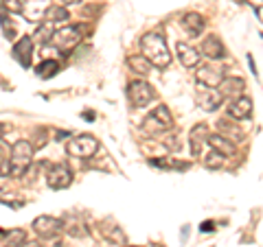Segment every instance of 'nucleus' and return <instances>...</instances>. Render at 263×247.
Listing matches in <instances>:
<instances>
[{"instance_id": "a211bd4d", "label": "nucleus", "mask_w": 263, "mask_h": 247, "mask_svg": "<svg viewBox=\"0 0 263 247\" xmlns=\"http://www.w3.org/2000/svg\"><path fill=\"white\" fill-rule=\"evenodd\" d=\"M206 138H209V127L204 125V122H200V125H195L191 129V134H189V142H191V153L193 155H200L202 145L206 142Z\"/></svg>"}, {"instance_id": "9d476101", "label": "nucleus", "mask_w": 263, "mask_h": 247, "mask_svg": "<svg viewBox=\"0 0 263 247\" xmlns=\"http://www.w3.org/2000/svg\"><path fill=\"white\" fill-rule=\"evenodd\" d=\"M197 105H200L202 110H206V112H215L221 103H224V98L219 96V92L215 88H204L200 86V90H197Z\"/></svg>"}, {"instance_id": "7ed1b4c3", "label": "nucleus", "mask_w": 263, "mask_h": 247, "mask_svg": "<svg viewBox=\"0 0 263 247\" xmlns=\"http://www.w3.org/2000/svg\"><path fill=\"white\" fill-rule=\"evenodd\" d=\"M31 160H33V147H31V142H27V140H18V142L11 147V160H9L11 175H15V177L24 175L27 169H29V164H31Z\"/></svg>"}, {"instance_id": "1a4fd4ad", "label": "nucleus", "mask_w": 263, "mask_h": 247, "mask_svg": "<svg viewBox=\"0 0 263 247\" xmlns=\"http://www.w3.org/2000/svg\"><path fill=\"white\" fill-rule=\"evenodd\" d=\"M243 90H246V81L241 77H224L217 86V92L221 98H239L243 96Z\"/></svg>"}, {"instance_id": "c756f323", "label": "nucleus", "mask_w": 263, "mask_h": 247, "mask_svg": "<svg viewBox=\"0 0 263 247\" xmlns=\"http://www.w3.org/2000/svg\"><path fill=\"white\" fill-rule=\"evenodd\" d=\"M81 0H62V5H79Z\"/></svg>"}, {"instance_id": "aec40b11", "label": "nucleus", "mask_w": 263, "mask_h": 247, "mask_svg": "<svg viewBox=\"0 0 263 247\" xmlns=\"http://www.w3.org/2000/svg\"><path fill=\"white\" fill-rule=\"evenodd\" d=\"M42 18L48 24H53V22H60V20H68V11H66L62 5H48V9L44 11Z\"/></svg>"}, {"instance_id": "c85d7f7f", "label": "nucleus", "mask_w": 263, "mask_h": 247, "mask_svg": "<svg viewBox=\"0 0 263 247\" xmlns=\"http://www.w3.org/2000/svg\"><path fill=\"white\" fill-rule=\"evenodd\" d=\"M22 247H42V245H40L37 241H24V245Z\"/></svg>"}, {"instance_id": "f03ea898", "label": "nucleus", "mask_w": 263, "mask_h": 247, "mask_svg": "<svg viewBox=\"0 0 263 247\" xmlns=\"http://www.w3.org/2000/svg\"><path fill=\"white\" fill-rule=\"evenodd\" d=\"M171 129H174V118H171V112L167 110V105H158V108L143 120V131L149 136H162Z\"/></svg>"}, {"instance_id": "4be33fe9", "label": "nucleus", "mask_w": 263, "mask_h": 247, "mask_svg": "<svg viewBox=\"0 0 263 247\" xmlns=\"http://www.w3.org/2000/svg\"><path fill=\"white\" fill-rule=\"evenodd\" d=\"M35 72H37V77H42V79H51V77H55L57 72H60V61H55V59H44V61L35 68Z\"/></svg>"}, {"instance_id": "dca6fc26", "label": "nucleus", "mask_w": 263, "mask_h": 247, "mask_svg": "<svg viewBox=\"0 0 263 247\" xmlns=\"http://www.w3.org/2000/svg\"><path fill=\"white\" fill-rule=\"evenodd\" d=\"M206 142L213 147V151H217L219 155H224V158H230V155L237 153V145H233L230 140H226L221 134H209Z\"/></svg>"}, {"instance_id": "393cba45", "label": "nucleus", "mask_w": 263, "mask_h": 247, "mask_svg": "<svg viewBox=\"0 0 263 247\" xmlns=\"http://www.w3.org/2000/svg\"><path fill=\"white\" fill-rule=\"evenodd\" d=\"M51 35H53V27H51V24H48V22H46V27H44V29H40V31L35 33V37H37L42 44L51 42Z\"/></svg>"}, {"instance_id": "6e6552de", "label": "nucleus", "mask_w": 263, "mask_h": 247, "mask_svg": "<svg viewBox=\"0 0 263 247\" xmlns=\"http://www.w3.org/2000/svg\"><path fill=\"white\" fill-rule=\"evenodd\" d=\"M33 230H35L40 236H44V238H55L57 234H62L64 223H62V219L44 215V217H37L35 221H33Z\"/></svg>"}, {"instance_id": "5701e85b", "label": "nucleus", "mask_w": 263, "mask_h": 247, "mask_svg": "<svg viewBox=\"0 0 263 247\" xmlns=\"http://www.w3.org/2000/svg\"><path fill=\"white\" fill-rule=\"evenodd\" d=\"M129 68L132 70H136L138 75H149V70H152V64L145 59L143 55H134V57H129Z\"/></svg>"}, {"instance_id": "2f4dec72", "label": "nucleus", "mask_w": 263, "mask_h": 247, "mask_svg": "<svg viewBox=\"0 0 263 247\" xmlns=\"http://www.w3.org/2000/svg\"><path fill=\"white\" fill-rule=\"evenodd\" d=\"M5 136V125H0V138Z\"/></svg>"}, {"instance_id": "bb28decb", "label": "nucleus", "mask_w": 263, "mask_h": 247, "mask_svg": "<svg viewBox=\"0 0 263 247\" xmlns=\"http://www.w3.org/2000/svg\"><path fill=\"white\" fill-rule=\"evenodd\" d=\"M9 173H11V164H9V160H0V177L9 175Z\"/></svg>"}, {"instance_id": "cd10ccee", "label": "nucleus", "mask_w": 263, "mask_h": 247, "mask_svg": "<svg viewBox=\"0 0 263 247\" xmlns=\"http://www.w3.org/2000/svg\"><path fill=\"white\" fill-rule=\"evenodd\" d=\"M200 230H202V232H213V221H204V223L200 225Z\"/></svg>"}, {"instance_id": "4468645a", "label": "nucleus", "mask_w": 263, "mask_h": 247, "mask_svg": "<svg viewBox=\"0 0 263 247\" xmlns=\"http://www.w3.org/2000/svg\"><path fill=\"white\" fill-rule=\"evenodd\" d=\"M46 9H48V0H22V13L27 15L31 22L42 20Z\"/></svg>"}, {"instance_id": "20e7f679", "label": "nucleus", "mask_w": 263, "mask_h": 247, "mask_svg": "<svg viewBox=\"0 0 263 247\" xmlns=\"http://www.w3.org/2000/svg\"><path fill=\"white\" fill-rule=\"evenodd\" d=\"M97 149H99V140L90 134H81L66 145L68 155H75V158H92L97 153Z\"/></svg>"}, {"instance_id": "f8f14e48", "label": "nucleus", "mask_w": 263, "mask_h": 247, "mask_svg": "<svg viewBox=\"0 0 263 247\" xmlns=\"http://www.w3.org/2000/svg\"><path fill=\"white\" fill-rule=\"evenodd\" d=\"M228 116L235 120H243L252 116V98L248 96H239L235 101H230L228 105Z\"/></svg>"}, {"instance_id": "ddd939ff", "label": "nucleus", "mask_w": 263, "mask_h": 247, "mask_svg": "<svg viewBox=\"0 0 263 247\" xmlns=\"http://www.w3.org/2000/svg\"><path fill=\"white\" fill-rule=\"evenodd\" d=\"M197 53H202L204 57H209V59H221V57L226 55L224 44H221L219 37H215V35L204 37V39H202V48H200Z\"/></svg>"}, {"instance_id": "9b49d317", "label": "nucleus", "mask_w": 263, "mask_h": 247, "mask_svg": "<svg viewBox=\"0 0 263 247\" xmlns=\"http://www.w3.org/2000/svg\"><path fill=\"white\" fill-rule=\"evenodd\" d=\"M31 51H33V39L31 37H22V39H18V42L13 44L11 55H13V59L22 66V68H29L31 66Z\"/></svg>"}, {"instance_id": "39448f33", "label": "nucleus", "mask_w": 263, "mask_h": 247, "mask_svg": "<svg viewBox=\"0 0 263 247\" xmlns=\"http://www.w3.org/2000/svg\"><path fill=\"white\" fill-rule=\"evenodd\" d=\"M154 96H156V92H154L152 84H147V81H143V79L132 81V84L127 86V98H129V103L134 105L136 110H141V108H145V105H149V101H152Z\"/></svg>"}, {"instance_id": "6ab92c4d", "label": "nucleus", "mask_w": 263, "mask_h": 247, "mask_svg": "<svg viewBox=\"0 0 263 247\" xmlns=\"http://www.w3.org/2000/svg\"><path fill=\"white\" fill-rule=\"evenodd\" d=\"M182 29L186 31V35L189 37H197V35H202V31H204V18L200 13H186L184 18H182Z\"/></svg>"}, {"instance_id": "2eb2a0df", "label": "nucleus", "mask_w": 263, "mask_h": 247, "mask_svg": "<svg viewBox=\"0 0 263 247\" xmlns=\"http://www.w3.org/2000/svg\"><path fill=\"white\" fill-rule=\"evenodd\" d=\"M221 79H224V75H221V70L215 68V66H202L197 70V81L204 88H217Z\"/></svg>"}, {"instance_id": "473e14b6", "label": "nucleus", "mask_w": 263, "mask_h": 247, "mask_svg": "<svg viewBox=\"0 0 263 247\" xmlns=\"http://www.w3.org/2000/svg\"><path fill=\"white\" fill-rule=\"evenodd\" d=\"M132 247H134V245H132Z\"/></svg>"}, {"instance_id": "7c9ffc66", "label": "nucleus", "mask_w": 263, "mask_h": 247, "mask_svg": "<svg viewBox=\"0 0 263 247\" xmlns=\"http://www.w3.org/2000/svg\"><path fill=\"white\" fill-rule=\"evenodd\" d=\"M7 236H9V232H7V230H0V241H7Z\"/></svg>"}, {"instance_id": "423d86ee", "label": "nucleus", "mask_w": 263, "mask_h": 247, "mask_svg": "<svg viewBox=\"0 0 263 247\" xmlns=\"http://www.w3.org/2000/svg\"><path fill=\"white\" fill-rule=\"evenodd\" d=\"M51 42L60 48V51H72V48L81 42V33L75 27H64V29L53 31Z\"/></svg>"}, {"instance_id": "0eeeda50", "label": "nucleus", "mask_w": 263, "mask_h": 247, "mask_svg": "<svg viewBox=\"0 0 263 247\" xmlns=\"http://www.w3.org/2000/svg\"><path fill=\"white\" fill-rule=\"evenodd\" d=\"M46 184H48V188H53V191L68 188L72 184V171L66 167V164H55V167L48 169Z\"/></svg>"}, {"instance_id": "f3484780", "label": "nucleus", "mask_w": 263, "mask_h": 247, "mask_svg": "<svg viewBox=\"0 0 263 247\" xmlns=\"http://www.w3.org/2000/svg\"><path fill=\"white\" fill-rule=\"evenodd\" d=\"M178 59L184 68H193V66L200 64V53H197V48H193L191 44L180 42L178 44Z\"/></svg>"}, {"instance_id": "412c9836", "label": "nucleus", "mask_w": 263, "mask_h": 247, "mask_svg": "<svg viewBox=\"0 0 263 247\" xmlns=\"http://www.w3.org/2000/svg\"><path fill=\"white\" fill-rule=\"evenodd\" d=\"M217 127H219V134H226L224 138L230 140L233 145H237V140H241V138H243L241 129H239V127H233L228 120H219V122H217Z\"/></svg>"}, {"instance_id": "a878e982", "label": "nucleus", "mask_w": 263, "mask_h": 247, "mask_svg": "<svg viewBox=\"0 0 263 247\" xmlns=\"http://www.w3.org/2000/svg\"><path fill=\"white\" fill-rule=\"evenodd\" d=\"M3 5L11 13H22V0H3Z\"/></svg>"}, {"instance_id": "b1692460", "label": "nucleus", "mask_w": 263, "mask_h": 247, "mask_svg": "<svg viewBox=\"0 0 263 247\" xmlns=\"http://www.w3.org/2000/svg\"><path fill=\"white\" fill-rule=\"evenodd\" d=\"M202 164L206 169H219L221 164H224V155H219L217 151H211V153H206V158L202 160Z\"/></svg>"}, {"instance_id": "f257e3e1", "label": "nucleus", "mask_w": 263, "mask_h": 247, "mask_svg": "<svg viewBox=\"0 0 263 247\" xmlns=\"http://www.w3.org/2000/svg\"><path fill=\"white\" fill-rule=\"evenodd\" d=\"M141 51L143 57L156 68H167L171 64V53L167 46V39H164L160 33H147L141 37Z\"/></svg>"}]
</instances>
